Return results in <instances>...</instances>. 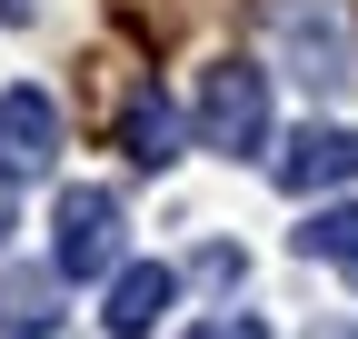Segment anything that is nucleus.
<instances>
[{
  "mask_svg": "<svg viewBox=\"0 0 358 339\" xmlns=\"http://www.w3.org/2000/svg\"><path fill=\"white\" fill-rule=\"evenodd\" d=\"M259 40L299 90H348L358 80V11L348 0H259Z\"/></svg>",
  "mask_w": 358,
  "mask_h": 339,
  "instance_id": "f257e3e1",
  "label": "nucleus"
},
{
  "mask_svg": "<svg viewBox=\"0 0 358 339\" xmlns=\"http://www.w3.org/2000/svg\"><path fill=\"white\" fill-rule=\"evenodd\" d=\"M199 140L219 160H259L268 150V80L249 60H209L199 70Z\"/></svg>",
  "mask_w": 358,
  "mask_h": 339,
  "instance_id": "f03ea898",
  "label": "nucleus"
},
{
  "mask_svg": "<svg viewBox=\"0 0 358 339\" xmlns=\"http://www.w3.org/2000/svg\"><path fill=\"white\" fill-rule=\"evenodd\" d=\"M50 230H60V249H50L60 279H100V270L129 260V220H120L110 190H60V220Z\"/></svg>",
  "mask_w": 358,
  "mask_h": 339,
  "instance_id": "7ed1b4c3",
  "label": "nucleus"
},
{
  "mask_svg": "<svg viewBox=\"0 0 358 339\" xmlns=\"http://www.w3.org/2000/svg\"><path fill=\"white\" fill-rule=\"evenodd\" d=\"M60 160V100L50 90H0V190L50 180Z\"/></svg>",
  "mask_w": 358,
  "mask_h": 339,
  "instance_id": "20e7f679",
  "label": "nucleus"
},
{
  "mask_svg": "<svg viewBox=\"0 0 358 339\" xmlns=\"http://www.w3.org/2000/svg\"><path fill=\"white\" fill-rule=\"evenodd\" d=\"M268 170H279V190H348V180H358V130L319 120V130H299Z\"/></svg>",
  "mask_w": 358,
  "mask_h": 339,
  "instance_id": "39448f33",
  "label": "nucleus"
},
{
  "mask_svg": "<svg viewBox=\"0 0 358 339\" xmlns=\"http://www.w3.org/2000/svg\"><path fill=\"white\" fill-rule=\"evenodd\" d=\"M169 289H179V270H159V260H120V279H110V339H150L159 329V310H169Z\"/></svg>",
  "mask_w": 358,
  "mask_h": 339,
  "instance_id": "423d86ee",
  "label": "nucleus"
},
{
  "mask_svg": "<svg viewBox=\"0 0 358 339\" xmlns=\"http://www.w3.org/2000/svg\"><path fill=\"white\" fill-rule=\"evenodd\" d=\"M50 329H60V260L0 270V339H50Z\"/></svg>",
  "mask_w": 358,
  "mask_h": 339,
  "instance_id": "0eeeda50",
  "label": "nucleus"
},
{
  "mask_svg": "<svg viewBox=\"0 0 358 339\" xmlns=\"http://www.w3.org/2000/svg\"><path fill=\"white\" fill-rule=\"evenodd\" d=\"M120 140H129V160H140V170H159V160H179V110H169L159 90H140V100L120 110Z\"/></svg>",
  "mask_w": 358,
  "mask_h": 339,
  "instance_id": "6e6552de",
  "label": "nucleus"
},
{
  "mask_svg": "<svg viewBox=\"0 0 358 339\" xmlns=\"http://www.w3.org/2000/svg\"><path fill=\"white\" fill-rule=\"evenodd\" d=\"M299 260H329V270H348V279H358V200L319 209V220L299 230Z\"/></svg>",
  "mask_w": 358,
  "mask_h": 339,
  "instance_id": "1a4fd4ad",
  "label": "nucleus"
},
{
  "mask_svg": "<svg viewBox=\"0 0 358 339\" xmlns=\"http://www.w3.org/2000/svg\"><path fill=\"white\" fill-rule=\"evenodd\" d=\"M179 339H268V319H259V310H219V319L179 329Z\"/></svg>",
  "mask_w": 358,
  "mask_h": 339,
  "instance_id": "9d476101",
  "label": "nucleus"
},
{
  "mask_svg": "<svg viewBox=\"0 0 358 339\" xmlns=\"http://www.w3.org/2000/svg\"><path fill=\"white\" fill-rule=\"evenodd\" d=\"M329 339H358V319H348V329H329Z\"/></svg>",
  "mask_w": 358,
  "mask_h": 339,
  "instance_id": "9b49d317",
  "label": "nucleus"
},
{
  "mask_svg": "<svg viewBox=\"0 0 358 339\" xmlns=\"http://www.w3.org/2000/svg\"><path fill=\"white\" fill-rule=\"evenodd\" d=\"M0 230H10V200H0Z\"/></svg>",
  "mask_w": 358,
  "mask_h": 339,
  "instance_id": "f8f14e48",
  "label": "nucleus"
}]
</instances>
